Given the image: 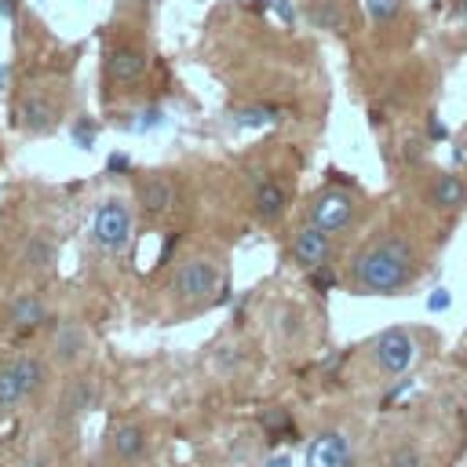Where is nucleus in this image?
Instances as JSON below:
<instances>
[{"label": "nucleus", "mask_w": 467, "mask_h": 467, "mask_svg": "<svg viewBox=\"0 0 467 467\" xmlns=\"http://www.w3.org/2000/svg\"><path fill=\"white\" fill-rule=\"evenodd\" d=\"M420 277V252L405 234H379L350 259V288L358 296H401Z\"/></svg>", "instance_id": "obj_1"}, {"label": "nucleus", "mask_w": 467, "mask_h": 467, "mask_svg": "<svg viewBox=\"0 0 467 467\" xmlns=\"http://www.w3.org/2000/svg\"><path fill=\"white\" fill-rule=\"evenodd\" d=\"M91 241H95L102 252H109V255L128 252V244H131V208H128L120 197H106V201L95 208Z\"/></svg>", "instance_id": "obj_2"}, {"label": "nucleus", "mask_w": 467, "mask_h": 467, "mask_svg": "<svg viewBox=\"0 0 467 467\" xmlns=\"http://www.w3.org/2000/svg\"><path fill=\"white\" fill-rule=\"evenodd\" d=\"M219 281H223L219 263H212V259H204V255H193V259H186V263L175 270L171 292H175V299H182V303H204V299H212V292H219Z\"/></svg>", "instance_id": "obj_3"}, {"label": "nucleus", "mask_w": 467, "mask_h": 467, "mask_svg": "<svg viewBox=\"0 0 467 467\" xmlns=\"http://www.w3.org/2000/svg\"><path fill=\"white\" fill-rule=\"evenodd\" d=\"M416 358V339L409 328H387L372 339V361L383 376H401Z\"/></svg>", "instance_id": "obj_4"}, {"label": "nucleus", "mask_w": 467, "mask_h": 467, "mask_svg": "<svg viewBox=\"0 0 467 467\" xmlns=\"http://www.w3.org/2000/svg\"><path fill=\"white\" fill-rule=\"evenodd\" d=\"M358 215V201L347 193V190H321L314 201H310V223L321 226L325 234H343Z\"/></svg>", "instance_id": "obj_5"}, {"label": "nucleus", "mask_w": 467, "mask_h": 467, "mask_svg": "<svg viewBox=\"0 0 467 467\" xmlns=\"http://www.w3.org/2000/svg\"><path fill=\"white\" fill-rule=\"evenodd\" d=\"M88 347H91V343H88V332H84V325H80V321L62 317V321H55V325H51L47 354H51V361H55V365H77V361H84Z\"/></svg>", "instance_id": "obj_6"}, {"label": "nucleus", "mask_w": 467, "mask_h": 467, "mask_svg": "<svg viewBox=\"0 0 467 467\" xmlns=\"http://www.w3.org/2000/svg\"><path fill=\"white\" fill-rule=\"evenodd\" d=\"M292 259L310 274V270H317V266H328V259H332V234H325L321 226H314V223H303L299 230H296V237H292Z\"/></svg>", "instance_id": "obj_7"}, {"label": "nucleus", "mask_w": 467, "mask_h": 467, "mask_svg": "<svg viewBox=\"0 0 467 467\" xmlns=\"http://www.w3.org/2000/svg\"><path fill=\"white\" fill-rule=\"evenodd\" d=\"M306 467H354V445L343 431H321L306 445Z\"/></svg>", "instance_id": "obj_8"}, {"label": "nucleus", "mask_w": 467, "mask_h": 467, "mask_svg": "<svg viewBox=\"0 0 467 467\" xmlns=\"http://www.w3.org/2000/svg\"><path fill=\"white\" fill-rule=\"evenodd\" d=\"M146 69H150V55L139 44H117L106 55V77L113 84H135L146 77Z\"/></svg>", "instance_id": "obj_9"}, {"label": "nucleus", "mask_w": 467, "mask_h": 467, "mask_svg": "<svg viewBox=\"0 0 467 467\" xmlns=\"http://www.w3.org/2000/svg\"><path fill=\"white\" fill-rule=\"evenodd\" d=\"M431 208L438 212H460L467 204V179L456 171H434L431 175V190H427Z\"/></svg>", "instance_id": "obj_10"}, {"label": "nucleus", "mask_w": 467, "mask_h": 467, "mask_svg": "<svg viewBox=\"0 0 467 467\" xmlns=\"http://www.w3.org/2000/svg\"><path fill=\"white\" fill-rule=\"evenodd\" d=\"M252 208L263 223H277L288 208V190L277 182V179H259L255 182V193H252Z\"/></svg>", "instance_id": "obj_11"}, {"label": "nucleus", "mask_w": 467, "mask_h": 467, "mask_svg": "<svg viewBox=\"0 0 467 467\" xmlns=\"http://www.w3.org/2000/svg\"><path fill=\"white\" fill-rule=\"evenodd\" d=\"M44 321H47V306H44V299L36 292H22V296L11 299V306H7V328L29 332V328H36Z\"/></svg>", "instance_id": "obj_12"}, {"label": "nucleus", "mask_w": 467, "mask_h": 467, "mask_svg": "<svg viewBox=\"0 0 467 467\" xmlns=\"http://www.w3.org/2000/svg\"><path fill=\"white\" fill-rule=\"evenodd\" d=\"M106 449H109V456H117V460H139L142 452H146V431L139 427V423H120V427H113L109 431V438H106Z\"/></svg>", "instance_id": "obj_13"}, {"label": "nucleus", "mask_w": 467, "mask_h": 467, "mask_svg": "<svg viewBox=\"0 0 467 467\" xmlns=\"http://www.w3.org/2000/svg\"><path fill=\"white\" fill-rule=\"evenodd\" d=\"M171 201H175V190H171V182L164 175H146L139 182V204H142V212L161 215V212L171 208Z\"/></svg>", "instance_id": "obj_14"}, {"label": "nucleus", "mask_w": 467, "mask_h": 467, "mask_svg": "<svg viewBox=\"0 0 467 467\" xmlns=\"http://www.w3.org/2000/svg\"><path fill=\"white\" fill-rule=\"evenodd\" d=\"M15 372H18V383H22L26 398H36L47 387V361L40 354H18L15 358Z\"/></svg>", "instance_id": "obj_15"}, {"label": "nucleus", "mask_w": 467, "mask_h": 467, "mask_svg": "<svg viewBox=\"0 0 467 467\" xmlns=\"http://www.w3.org/2000/svg\"><path fill=\"white\" fill-rule=\"evenodd\" d=\"M18 113H22V128H26V131H33V135L47 131V128L55 124V117H58V109H55L44 95H26Z\"/></svg>", "instance_id": "obj_16"}, {"label": "nucleus", "mask_w": 467, "mask_h": 467, "mask_svg": "<svg viewBox=\"0 0 467 467\" xmlns=\"http://www.w3.org/2000/svg\"><path fill=\"white\" fill-rule=\"evenodd\" d=\"M95 405V383L91 379H73L69 387H66V394H62V420H77V416H84L88 409Z\"/></svg>", "instance_id": "obj_17"}, {"label": "nucleus", "mask_w": 467, "mask_h": 467, "mask_svg": "<svg viewBox=\"0 0 467 467\" xmlns=\"http://www.w3.org/2000/svg\"><path fill=\"white\" fill-rule=\"evenodd\" d=\"M22 401H26V394H22V383L15 372V358H7V361H0V412H11Z\"/></svg>", "instance_id": "obj_18"}, {"label": "nucleus", "mask_w": 467, "mask_h": 467, "mask_svg": "<svg viewBox=\"0 0 467 467\" xmlns=\"http://www.w3.org/2000/svg\"><path fill=\"white\" fill-rule=\"evenodd\" d=\"M361 7H365L372 26H387L401 15V0H361Z\"/></svg>", "instance_id": "obj_19"}, {"label": "nucleus", "mask_w": 467, "mask_h": 467, "mask_svg": "<svg viewBox=\"0 0 467 467\" xmlns=\"http://www.w3.org/2000/svg\"><path fill=\"white\" fill-rule=\"evenodd\" d=\"M51 263H55L51 241H47V237H29V244H26V266L44 270V266H51Z\"/></svg>", "instance_id": "obj_20"}, {"label": "nucleus", "mask_w": 467, "mask_h": 467, "mask_svg": "<svg viewBox=\"0 0 467 467\" xmlns=\"http://www.w3.org/2000/svg\"><path fill=\"white\" fill-rule=\"evenodd\" d=\"M310 22L321 26V29H343V15H339V7H336L332 0L314 4V7H310Z\"/></svg>", "instance_id": "obj_21"}, {"label": "nucleus", "mask_w": 467, "mask_h": 467, "mask_svg": "<svg viewBox=\"0 0 467 467\" xmlns=\"http://www.w3.org/2000/svg\"><path fill=\"white\" fill-rule=\"evenodd\" d=\"M387 467H423V456H420V449H416V445L401 441L398 449H390V460H387Z\"/></svg>", "instance_id": "obj_22"}, {"label": "nucleus", "mask_w": 467, "mask_h": 467, "mask_svg": "<svg viewBox=\"0 0 467 467\" xmlns=\"http://www.w3.org/2000/svg\"><path fill=\"white\" fill-rule=\"evenodd\" d=\"M237 124H266V120H274V109H263V106H252V109H237V117H234Z\"/></svg>", "instance_id": "obj_23"}, {"label": "nucleus", "mask_w": 467, "mask_h": 467, "mask_svg": "<svg viewBox=\"0 0 467 467\" xmlns=\"http://www.w3.org/2000/svg\"><path fill=\"white\" fill-rule=\"evenodd\" d=\"M310 281H314L317 288H332V285H336V274H332L328 266H317V270H310Z\"/></svg>", "instance_id": "obj_24"}, {"label": "nucleus", "mask_w": 467, "mask_h": 467, "mask_svg": "<svg viewBox=\"0 0 467 467\" xmlns=\"http://www.w3.org/2000/svg\"><path fill=\"white\" fill-rule=\"evenodd\" d=\"M449 15H452L460 26H467V0H449Z\"/></svg>", "instance_id": "obj_25"}, {"label": "nucleus", "mask_w": 467, "mask_h": 467, "mask_svg": "<svg viewBox=\"0 0 467 467\" xmlns=\"http://www.w3.org/2000/svg\"><path fill=\"white\" fill-rule=\"evenodd\" d=\"M22 467H51V456H47V452H29V456L22 460Z\"/></svg>", "instance_id": "obj_26"}, {"label": "nucleus", "mask_w": 467, "mask_h": 467, "mask_svg": "<svg viewBox=\"0 0 467 467\" xmlns=\"http://www.w3.org/2000/svg\"><path fill=\"white\" fill-rule=\"evenodd\" d=\"M266 467H288V460H285V456H274V460H270Z\"/></svg>", "instance_id": "obj_27"}, {"label": "nucleus", "mask_w": 467, "mask_h": 467, "mask_svg": "<svg viewBox=\"0 0 467 467\" xmlns=\"http://www.w3.org/2000/svg\"><path fill=\"white\" fill-rule=\"evenodd\" d=\"M0 15H4V18L11 15V0H0Z\"/></svg>", "instance_id": "obj_28"}, {"label": "nucleus", "mask_w": 467, "mask_h": 467, "mask_svg": "<svg viewBox=\"0 0 467 467\" xmlns=\"http://www.w3.org/2000/svg\"><path fill=\"white\" fill-rule=\"evenodd\" d=\"M4 80H7V66H0V84H4Z\"/></svg>", "instance_id": "obj_29"}, {"label": "nucleus", "mask_w": 467, "mask_h": 467, "mask_svg": "<svg viewBox=\"0 0 467 467\" xmlns=\"http://www.w3.org/2000/svg\"><path fill=\"white\" fill-rule=\"evenodd\" d=\"M463 409H467V390H463Z\"/></svg>", "instance_id": "obj_30"}]
</instances>
